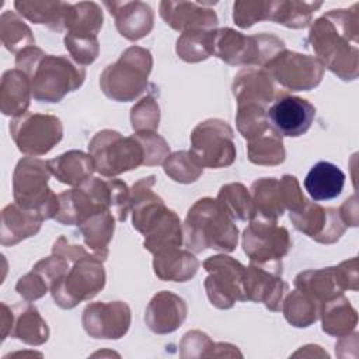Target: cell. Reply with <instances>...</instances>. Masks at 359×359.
Returning <instances> with one entry per match:
<instances>
[{
  "mask_svg": "<svg viewBox=\"0 0 359 359\" xmlns=\"http://www.w3.org/2000/svg\"><path fill=\"white\" fill-rule=\"evenodd\" d=\"M50 172L65 184L77 185L88 180L94 168L93 158L83 151H69L48 161Z\"/></svg>",
  "mask_w": 359,
  "mask_h": 359,
  "instance_id": "21",
  "label": "cell"
},
{
  "mask_svg": "<svg viewBox=\"0 0 359 359\" xmlns=\"http://www.w3.org/2000/svg\"><path fill=\"white\" fill-rule=\"evenodd\" d=\"M217 203L229 217L237 220H250L257 212L252 199H250L248 192L241 184L223 187L219 192Z\"/></svg>",
  "mask_w": 359,
  "mask_h": 359,
  "instance_id": "24",
  "label": "cell"
},
{
  "mask_svg": "<svg viewBox=\"0 0 359 359\" xmlns=\"http://www.w3.org/2000/svg\"><path fill=\"white\" fill-rule=\"evenodd\" d=\"M245 254L257 264L273 265L289 251L290 240L286 229L275 226V222H252L243 236Z\"/></svg>",
  "mask_w": 359,
  "mask_h": 359,
  "instance_id": "11",
  "label": "cell"
},
{
  "mask_svg": "<svg viewBox=\"0 0 359 359\" xmlns=\"http://www.w3.org/2000/svg\"><path fill=\"white\" fill-rule=\"evenodd\" d=\"M248 154L250 160L255 164H279L285 160L282 139L269 126L262 135L250 140Z\"/></svg>",
  "mask_w": 359,
  "mask_h": 359,
  "instance_id": "26",
  "label": "cell"
},
{
  "mask_svg": "<svg viewBox=\"0 0 359 359\" xmlns=\"http://www.w3.org/2000/svg\"><path fill=\"white\" fill-rule=\"evenodd\" d=\"M65 43H66V48L73 55V57L83 65H88L94 62L98 55V42L95 36L67 35L65 38Z\"/></svg>",
  "mask_w": 359,
  "mask_h": 359,
  "instance_id": "29",
  "label": "cell"
},
{
  "mask_svg": "<svg viewBox=\"0 0 359 359\" xmlns=\"http://www.w3.org/2000/svg\"><path fill=\"white\" fill-rule=\"evenodd\" d=\"M31 83L28 76L18 70H8L1 81V111L4 115H14L15 118L25 114L29 105Z\"/></svg>",
  "mask_w": 359,
  "mask_h": 359,
  "instance_id": "19",
  "label": "cell"
},
{
  "mask_svg": "<svg viewBox=\"0 0 359 359\" xmlns=\"http://www.w3.org/2000/svg\"><path fill=\"white\" fill-rule=\"evenodd\" d=\"M10 133L20 151L41 156L62 139L63 130L56 116L25 112L11 121Z\"/></svg>",
  "mask_w": 359,
  "mask_h": 359,
  "instance_id": "7",
  "label": "cell"
},
{
  "mask_svg": "<svg viewBox=\"0 0 359 359\" xmlns=\"http://www.w3.org/2000/svg\"><path fill=\"white\" fill-rule=\"evenodd\" d=\"M345 185V174L342 170L330 163H316L304 178V189L316 202L330 201L342 192Z\"/></svg>",
  "mask_w": 359,
  "mask_h": 359,
  "instance_id": "16",
  "label": "cell"
},
{
  "mask_svg": "<svg viewBox=\"0 0 359 359\" xmlns=\"http://www.w3.org/2000/svg\"><path fill=\"white\" fill-rule=\"evenodd\" d=\"M22 311L14 318V331L11 337L18 338L31 345H39L48 339L46 323L39 317L35 307L31 304L21 306Z\"/></svg>",
  "mask_w": 359,
  "mask_h": 359,
  "instance_id": "25",
  "label": "cell"
},
{
  "mask_svg": "<svg viewBox=\"0 0 359 359\" xmlns=\"http://www.w3.org/2000/svg\"><path fill=\"white\" fill-rule=\"evenodd\" d=\"M237 244V227L210 198L199 199L185 220V245L194 251L216 248L233 251Z\"/></svg>",
  "mask_w": 359,
  "mask_h": 359,
  "instance_id": "2",
  "label": "cell"
},
{
  "mask_svg": "<svg viewBox=\"0 0 359 359\" xmlns=\"http://www.w3.org/2000/svg\"><path fill=\"white\" fill-rule=\"evenodd\" d=\"M50 170L48 163L25 157L14 171V199L15 203L25 209L35 212L42 220L55 217L59 209L57 196L46 187Z\"/></svg>",
  "mask_w": 359,
  "mask_h": 359,
  "instance_id": "3",
  "label": "cell"
},
{
  "mask_svg": "<svg viewBox=\"0 0 359 359\" xmlns=\"http://www.w3.org/2000/svg\"><path fill=\"white\" fill-rule=\"evenodd\" d=\"M102 25V13L94 3H80L67 7L66 28L69 35L95 36Z\"/></svg>",
  "mask_w": 359,
  "mask_h": 359,
  "instance_id": "23",
  "label": "cell"
},
{
  "mask_svg": "<svg viewBox=\"0 0 359 359\" xmlns=\"http://www.w3.org/2000/svg\"><path fill=\"white\" fill-rule=\"evenodd\" d=\"M199 262L196 258L177 248L164 250L156 254L154 272L158 278L174 282H185L192 278L198 269Z\"/></svg>",
  "mask_w": 359,
  "mask_h": 359,
  "instance_id": "20",
  "label": "cell"
},
{
  "mask_svg": "<svg viewBox=\"0 0 359 359\" xmlns=\"http://www.w3.org/2000/svg\"><path fill=\"white\" fill-rule=\"evenodd\" d=\"M105 283L104 266L97 257L90 254L74 261V265L52 287L55 302L63 309H72L79 302L94 297Z\"/></svg>",
  "mask_w": 359,
  "mask_h": 359,
  "instance_id": "6",
  "label": "cell"
},
{
  "mask_svg": "<svg viewBox=\"0 0 359 359\" xmlns=\"http://www.w3.org/2000/svg\"><path fill=\"white\" fill-rule=\"evenodd\" d=\"M187 316V307L181 297L161 292L153 297L146 311V323L149 328L157 334L175 331Z\"/></svg>",
  "mask_w": 359,
  "mask_h": 359,
  "instance_id": "14",
  "label": "cell"
},
{
  "mask_svg": "<svg viewBox=\"0 0 359 359\" xmlns=\"http://www.w3.org/2000/svg\"><path fill=\"white\" fill-rule=\"evenodd\" d=\"M161 17L178 31H205L217 24L213 10L201 8L198 3H161Z\"/></svg>",
  "mask_w": 359,
  "mask_h": 359,
  "instance_id": "15",
  "label": "cell"
},
{
  "mask_svg": "<svg viewBox=\"0 0 359 359\" xmlns=\"http://www.w3.org/2000/svg\"><path fill=\"white\" fill-rule=\"evenodd\" d=\"M150 67L151 57L149 50L129 48L115 65L104 70L100 84L109 98L130 101L143 91Z\"/></svg>",
  "mask_w": 359,
  "mask_h": 359,
  "instance_id": "5",
  "label": "cell"
},
{
  "mask_svg": "<svg viewBox=\"0 0 359 359\" xmlns=\"http://www.w3.org/2000/svg\"><path fill=\"white\" fill-rule=\"evenodd\" d=\"M316 108L300 97L282 95L266 111L269 126L279 136L297 137L306 133L314 119Z\"/></svg>",
  "mask_w": 359,
  "mask_h": 359,
  "instance_id": "12",
  "label": "cell"
},
{
  "mask_svg": "<svg viewBox=\"0 0 359 359\" xmlns=\"http://www.w3.org/2000/svg\"><path fill=\"white\" fill-rule=\"evenodd\" d=\"M116 18V27L122 36L139 39L149 34L153 25V13L144 3H105Z\"/></svg>",
  "mask_w": 359,
  "mask_h": 359,
  "instance_id": "17",
  "label": "cell"
},
{
  "mask_svg": "<svg viewBox=\"0 0 359 359\" xmlns=\"http://www.w3.org/2000/svg\"><path fill=\"white\" fill-rule=\"evenodd\" d=\"M84 243L91 248L97 258L105 259L108 255V243L114 233V217L111 212L95 213L80 224Z\"/></svg>",
  "mask_w": 359,
  "mask_h": 359,
  "instance_id": "22",
  "label": "cell"
},
{
  "mask_svg": "<svg viewBox=\"0 0 359 359\" xmlns=\"http://www.w3.org/2000/svg\"><path fill=\"white\" fill-rule=\"evenodd\" d=\"M130 311L125 303H94L86 307L83 324L94 338H119L128 328Z\"/></svg>",
  "mask_w": 359,
  "mask_h": 359,
  "instance_id": "13",
  "label": "cell"
},
{
  "mask_svg": "<svg viewBox=\"0 0 359 359\" xmlns=\"http://www.w3.org/2000/svg\"><path fill=\"white\" fill-rule=\"evenodd\" d=\"M15 289L24 299L35 300L46 293V290L49 289V285L41 273L32 269L31 273L25 275L18 280Z\"/></svg>",
  "mask_w": 359,
  "mask_h": 359,
  "instance_id": "30",
  "label": "cell"
},
{
  "mask_svg": "<svg viewBox=\"0 0 359 359\" xmlns=\"http://www.w3.org/2000/svg\"><path fill=\"white\" fill-rule=\"evenodd\" d=\"M283 311L287 321L294 327H309L317 320L318 307L317 302L310 300L309 296H303L300 290H294L287 296Z\"/></svg>",
  "mask_w": 359,
  "mask_h": 359,
  "instance_id": "27",
  "label": "cell"
},
{
  "mask_svg": "<svg viewBox=\"0 0 359 359\" xmlns=\"http://www.w3.org/2000/svg\"><path fill=\"white\" fill-rule=\"evenodd\" d=\"M1 29L4 31H11L13 35L10 36V39L7 42H4V46L11 50L15 52L17 46H20L18 43H24L25 48L28 46H34V38L31 35L29 28L21 21L18 20V17L13 13H4L1 15Z\"/></svg>",
  "mask_w": 359,
  "mask_h": 359,
  "instance_id": "28",
  "label": "cell"
},
{
  "mask_svg": "<svg viewBox=\"0 0 359 359\" xmlns=\"http://www.w3.org/2000/svg\"><path fill=\"white\" fill-rule=\"evenodd\" d=\"M15 66L28 76L32 95L41 102H59L84 80L83 67L74 66L65 56L45 55L35 46L24 48L15 59Z\"/></svg>",
  "mask_w": 359,
  "mask_h": 359,
  "instance_id": "1",
  "label": "cell"
},
{
  "mask_svg": "<svg viewBox=\"0 0 359 359\" xmlns=\"http://www.w3.org/2000/svg\"><path fill=\"white\" fill-rule=\"evenodd\" d=\"M203 265L210 272L205 286L212 304L219 309H229L236 300H245L243 294L245 268L240 262L230 257L217 255L210 257Z\"/></svg>",
  "mask_w": 359,
  "mask_h": 359,
  "instance_id": "9",
  "label": "cell"
},
{
  "mask_svg": "<svg viewBox=\"0 0 359 359\" xmlns=\"http://www.w3.org/2000/svg\"><path fill=\"white\" fill-rule=\"evenodd\" d=\"M88 147L94 168L107 177L144 164V149L136 135L122 137L118 132L102 130L94 136Z\"/></svg>",
  "mask_w": 359,
  "mask_h": 359,
  "instance_id": "4",
  "label": "cell"
},
{
  "mask_svg": "<svg viewBox=\"0 0 359 359\" xmlns=\"http://www.w3.org/2000/svg\"><path fill=\"white\" fill-rule=\"evenodd\" d=\"M266 69L278 83L290 91L310 90L316 87L323 76V63L318 59L285 52L276 55L266 63Z\"/></svg>",
  "mask_w": 359,
  "mask_h": 359,
  "instance_id": "10",
  "label": "cell"
},
{
  "mask_svg": "<svg viewBox=\"0 0 359 359\" xmlns=\"http://www.w3.org/2000/svg\"><path fill=\"white\" fill-rule=\"evenodd\" d=\"M192 154L203 167H223L233 163L236 150L231 128L219 119L201 122L192 136Z\"/></svg>",
  "mask_w": 359,
  "mask_h": 359,
  "instance_id": "8",
  "label": "cell"
},
{
  "mask_svg": "<svg viewBox=\"0 0 359 359\" xmlns=\"http://www.w3.org/2000/svg\"><path fill=\"white\" fill-rule=\"evenodd\" d=\"M42 219L32 210H25L15 205H8L1 213V244L13 245L22 238L38 233Z\"/></svg>",
  "mask_w": 359,
  "mask_h": 359,
  "instance_id": "18",
  "label": "cell"
}]
</instances>
